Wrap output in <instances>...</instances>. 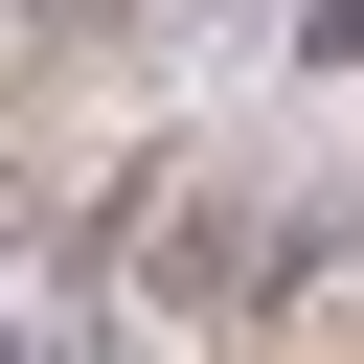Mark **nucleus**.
<instances>
[{"instance_id":"obj_1","label":"nucleus","mask_w":364,"mask_h":364,"mask_svg":"<svg viewBox=\"0 0 364 364\" xmlns=\"http://www.w3.org/2000/svg\"><path fill=\"white\" fill-rule=\"evenodd\" d=\"M296 46H318V68H364V0H318V23H296Z\"/></svg>"}]
</instances>
